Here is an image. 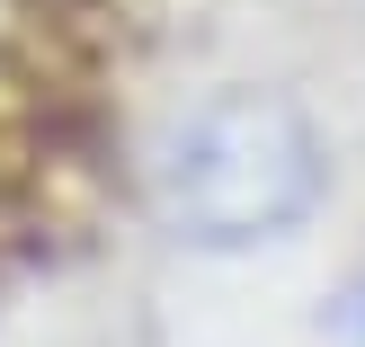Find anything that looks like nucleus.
Masks as SVG:
<instances>
[{"label": "nucleus", "mask_w": 365, "mask_h": 347, "mask_svg": "<svg viewBox=\"0 0 365 347\" xmlns=\"http://www.w3.org/2000/svg\"><path fill=\"white\" fill-rule=\"evenodd\" d=\"M312 347H365V276L348 285V294L321 312V330H312Z\"/></svg>", "instance_id": "2"}, {"label": "nucleus", "mask_w": 365, "mask_h": 347, "mask_svg": "<svg viewBox=\"0 0 365 347\" xmlns=\"http://www.w3.org/2000/svg\"><path fill=\"white\" fill-rule=\"evenodd\" d=\"M160 223L205 249H250L321 205V134L277 89H223L187 107L152 160Z\"/></svg>", "instance_id": "1"}]
</instances>
